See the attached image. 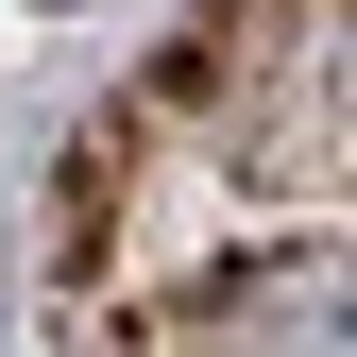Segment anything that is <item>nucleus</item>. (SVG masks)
<instances>
[{"instance_id": "obj_1", "label": "nucleus", "mask_w": 357, "mask_h": 357, "mask_svg": "<svg viewBox=\"0 0 357 357\" xmlns=\"http://www.w3.org/2000/svg\"><path fill=\"white\" fill-rule=\"evenodd\" d=\"M221 357H357V255H273L221 289Z\"/></svg>"}]
</instances>
